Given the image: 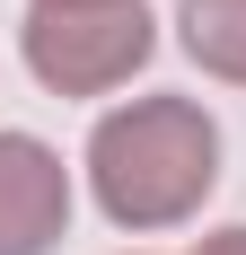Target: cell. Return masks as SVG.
I'll return each instance as SVG.
<instances>
[{
	"instance_id": "obj_1",
	"label": "cell",
	"mask_w": 246,
	"mask_h": 255,
	"mask_svg": "<svg viewBox=\"0 0 246 255\" xmlns=\"http://www.w3.org/2000/svg\"><path fill=\"white\" fill-rule=\"evenodd\" d=\"M88 185L115 229H176L220 185V124L194 97H132L88 132Z\"/></svg>"
},
{
	"instance_id": "obj_4",
	"label": "cell",
	"mask_w": 246,
	"mask_h": 255,
	"mask_svg": "<svg viewBox=\"0 0 246 255\" xmlns=\"http://www.w3.org/2000/svg\"><path fill=\"white\" fill-rule=\"evenodd\" d=\"M176 26H185V53L211 79H238L246 88V0H185Z\"/></svg>"
},
{
	"instance_id": "obj_3",
	"label": "cell",
	"mask_w": 246,
	"mask_h": 255,
	"mask_svg": "<svg viewBox=\"0 0 246 255\" xmlns=\"http://www.w3.org/2000/svg\"><path fill=\"white\" fill-rule=\"evenodd\" d=\"M71 229V167L35 132H0V255H53Z\"/></svg>"
},
{
	"instance_id": "obj_5",
	"label": "cell",
	"mask_w": 246,
	"mask_h": 255,
	"mask_svg": "<svg viewBox=\"0 0 246 255\" xmlns=\"http://www.w3.org/2000/svg\"><path fill=\"white\" fill-rule=\"evenodd\" d=\"M194 255H246V229H211V238H202Z\"/></svg>"
},
{
	"instance_id": "obj_2",
	"label": "cell",
	"mask_w": 246,
	"mask_h": 255,
	"mask_svg": "<svg viewBox=\"0 0 246 255\" xmlns=\"http://www.w3.org/2000/svg\"><path fill=\"white\" fill-rule=\"evenodd\" d=\"M149 9L141 0H35L26 9V71L53 97H106L149 62Z\"/></svg>"
}]
</instances>
